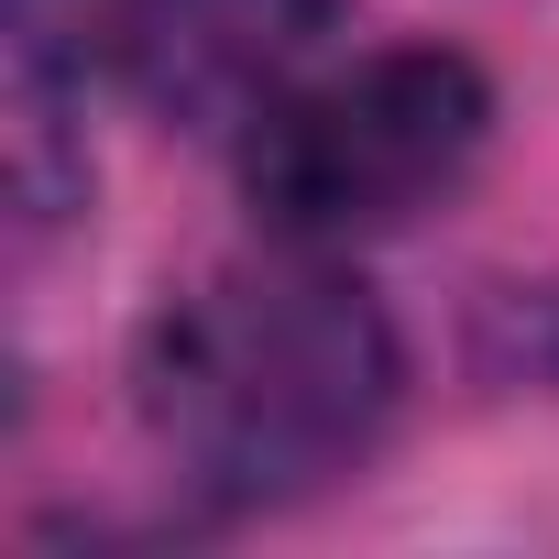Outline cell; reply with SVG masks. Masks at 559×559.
<instances>
[{
    "mask_svg": "<svg viewBox=\"0 0 559 559\" xmlns=\"http://www.w3.org/2000/svg\"><path fill=\"white\" fill-rule=\"evenodd\" d=\"M483 132H493V88L472 56L384 45L319 88H286L252 110L241 198L274 241L341 252V241H373V230H406L417 209H439L472 176Z\"/></svg>",
    "mask_w": 559,
    "mask_h": 559,
    "instance_id": "cell-2",
    "label": "cell"
},
{
    "mask_svg": "<svg viewBox=\"0 0 559 559\" xmlns=\"http://www.w3.org/2000/svg\"><path fill=\"white\" fill-rule=\"evenodd\" d=\"M12 198H23V230H56L88 198V154L67 143V88L45 67L34 12H23V45H12Z\"/></svg>",
    "mask_w": 559,
    "mask_h": 559,
    "instance_id": "cell-4",
    "label": "cell"
},
{
    "mask_svg": "<svg viewBox=\"0 0 559 559\" xmlns=\"http://www.w3.org/2000/svg\"><path fill=\"white\" fill-rule=\"evenodd\" d=\"M143 428L209 504H297L395 417V330L308 241L219 263L143 330Z\"/></svg>",
    "mask_w": 559,
    "mask_h": 559,
    "instance_id": "cell-1",
    "label": "cell"
},
{
    "mask_svg": "<svg viewBox=\"0 0 559 559\" xmlns=\"http://www.w3.org/2000/svg\"><path fill=\"white\" fill-rule=\"evenodd\" d=\"M352 0H99L121 88L165 121H252L341 34Z\"/></svg>",
    "mask_w": 559,
    "mask_h": 559,
    "instance_id": "cell-3",
    "label": "cell"
}]
</instances>
